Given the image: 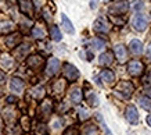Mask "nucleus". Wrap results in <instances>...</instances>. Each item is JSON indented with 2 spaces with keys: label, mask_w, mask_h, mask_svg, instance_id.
<instances>
[{
  "label": "nucleus",
  "mask_w": 151,
  "mask_h": 135,
  "mask_svg": "<svg viewBox=\"0 0 151 135\" xmlns=\"http://www.w3.org/2000/svg\"><path fill=\"white\" fill-rule=\"evenodd\" d=\"M112 61H114V56H112L111 52H105V53H103V54L100 56V59H99V63H100L101 65H110Z\"/></svg>",
  "instance_id": "obj_26"
},
{
  "label": "nucleus",
  "mask_w": 151,
  "mask_h": 135,
  "mask_svg": "<svg viewBox=\"0 0 151 135\" xmlns=\"http://www.w3.org/2000/svg\"><path fill=\"white\" fill-rule=\"evenodd\" d=\"M128 10H129V3H126V1H116V3H114V4L108 9V13H110V14H114V15L115 14L122 15V14H125Z\"/></svg>",
  "instance_id": "obj_8"
},
{
  "label": "nucleus",
  "mask_w": 151,
  "mask_h": 135,
  "mask_svg": "<svg viewBox=\"0 0 151 135\" xmlns=\"http://www.w3.org/2000/svg\"><path fill=\"white\" fill-rule=\"evenodd\" d=\"M3 96V89H1V86H0V98Z\"/></svg>",
  "instance_id": "obj_46"
},
{
  "label": "nucleus",
  "mask_w": 151,
  "mask_h": 135,
  "mask_svg": "<svg viewBox=\"0 0 151 135\" xmlns=\"http://www.w3.org/2000/svg\"><path fill=\"white\" fill-rule=\"evenodd\" d=\"M139 105L144 110H151V98H148V96H140L139 98Z\"/></svg>",
  "instance_id": "obj_29"
},
{
  "label": "nucleus",
  "mask_w": 151,
  "mask_h": 135,
  "mask_svg": "<svg viewBox=\"0 0 151 135\" xmlns=\"http://www.w3.org/2000/svg\"><path fill=\"white\" fill-rule=\"evenodd\" d=\"M19 1V10L21 13L25 15H32L33 14V4L31 0H18Z\"/></svg>",
  "instance_id": "obj_17"
},
{
  "label": "nucleus",
  "mask_w": 151,
  "mask_h": 135,
  "mask_svg": "<svg viewBox=\"0 0 151 135\" xmlns=\"http://www.w3.org/2000/svg\"><path fill=\"white\" fill-rule=\"evenodd\" d=\"M1 117H3V120L6 121V124H9V126H14L15 124V121L18 120V110H17V107L11 106H6L3 110H1Z\"/></svg>",
  "instance_id": "obj_1"
},
{
  "label": "nucleus",
  "mask_w": 151,
  "mask_h": 135,
  "mask_svg": "<svg viewBox=\"0 0 151 135\" xmlns=\"http://www.w3.org/2000/svg\"><path fill=\"white\" fill-rule=\"evenodd\" d=\"M147 124H148V126L151 127V114L148 117H147Z\"/></svg>",
  "instance_id": "obj_44"
},
{
  "label": "nucleus",
  "mask_w": 151,
  "mask_h": 135,
  "mask_svg": "<svg viewBox=\"0 0 151 135\" xmlns=\"http://www.w3.org/2000/svg\"><path fill=\"white\" fill-rule=\"evenodd\" d=\"M6 81V73H3V71L0 70V84H3Z\"/></svg>",
  "instance_id": "obj_38"
},
{
  "label": "nucleus",
  "mask_w": 151,
  "mask_h": 135,
  "mask_svg": "<svg viewBox=\"0 0 151 135\" xmlns=\"http://www.w3.org/2000/svg\"><path fill=\"white\" fill-rule=\"evenodd\" d=\"M92 46H93V49H103L104 47V41L103 39H100V38H94L92 41Z\"/></svg>",
  "instance_id": "obj_34"
},
{
  "label": "nucleus",
  "mask_w": 151,
  "mask_h": 135,
  "mask_svg": "<svg viewBox=\"0 0 151 135\" xmlns=\"http://www.w3.org/2000/svg\"><path fill=\"white\" fill-rule=\"evenodd\" d=\"M29 50H31V45H29V43H22V45H19V46L14 50V54H15V57H17L18 60H22V59H25V57L28 56Z\"/></svg>",
  "instance_id": "obj_15"
},
{
  "label": "nucleus",
  "mask_w": 151,
  "mask_h": 135,
  "mask_svg": "<svg viewBox=\"0 0 151 135\" xmlns=\"http://www.w3.org/2000/svg\"><path fill=\"white\" fill-rule=\"evenodd\" d=\"M114 53L119 63H125L126 59H128V50H126V47L124 45H116L114 47Z\"/></svg>",
  "instance_id": "obj_16"
},
{
  "label": "nucleus",
  "mask_w": 151,
  "mask_h": 135,
  "mask_svg": "<svg viewBox=\"0 0 151 135\" xmlns=\"http://www.w3.org/2000/svg\"><path fill=\"white\" fill-rule=\"evenodd\" d=\"M97 1H99V0H92V1H90V9H96Z\"/></svg>",
  "instance_id": "obj_43"
},
{
  "label": "nucleus",
  "mask_w": 151,
  "mask_h": 135,
  "mask_svg": "<svg viewBox=\"0 0 151 135\" xmlns=\"http://www.w3.org/2000/svg\"><path fill=\"white\" fill-rule=\"evenodd\" d=\"M82 135H99V128H97L96 124H86V126H83L82 128Z\"/></svg>",
  "instance_id": "obj_24"
},
{
  "label": "nucleus",
  "mask_w": 151,
  "mask_h": 135,
  "mask_svg": "<svg viewBox=\"0 0 151 135\" xmlns=\"http://www.w3.org/2000/svg\"><path fill=\"white\" fill-rule=\"evenodd\" d=\"M150 14H151V13H150Z\"/></svg>",
  "instance_id": "obj_49"
},
{
  "label": "nucleus",
  "mask_w": 151,
  "mask_h": 135,
  "mask_svg": "<svg viewBox=\"0 0 151 135\" xmlns=\"http://www.w3.org/2000/svg\"><path fill=\"white\" fill-rule=\"evenodd\" d=\"M0 132H1V124H0Z\"/></svg>",
  "instance_id": "obj_48"
},
{
  "label": "nucleus",
  "mask_w": 151,
  "mask_h": 135,
  "mask_svg": "<svg viewBox=\"0 0 151 135\" xmlns=\"http://www.w3.org/2000/svg\"><path fill=\"white\" fill-rule=\"evenodd\" d=\"M21 128L24 131H29L31 130V121H29V117L28 116H22L21 117Z\"/></svg>",
  "instance_id": "obj_32"
},
{
  "label": "nucleus",
  "mask_w": 151,
  "mask_h": 135,
  "mask_svg": "<svg viewBox=\"0 0 151 135\" xmlns=\"http://www.w3.org/2000/svg\"><path fill=\"white\" fill-rule=\"evenodd\" d=\"M21 39H22L21 33H18V32L10 33V35H7V36H6V39H4L6 46L9 47V49H14V47H17V45H19V43H21Z\"/></svg>",
  "instance_id": "obj_9"
},
{
  "label": "nucleus",
  "mask_w": 151,
  "mask_h": 135,
  "mask_svg": "<svg viewBox=\"0 0 151 135\" xmlns=\"http://www.w3.org/2000/svg\"><path fill=\"white\" fill-rule=\"evenodd\" d=\"M51 89H53V93H54V95L61 96V95L65 92V89H67V81L63 78L55 79L54 82H53V85H51Z\"/></svg>",
  "instance_id": "obj_11"
},
{
  "label": "nucleus",
  "mask_w": 151,
  "mask_h": 135,
  "mask_svg": "<svg viewBox=\"0 0 151 135\" xmlns=\"http://www.w3.org/2000/svg\"><path fill=\"white\" fill-rule=\"evenodd\" d=\"M0 29H1V32H10L14 29V24L11 21H4L0 24Z\"/></svg>",
  "instance_id": "obj_30"
},
{
  "label": "nucleus",
  "mask_w": 151,
  "mask_h": 135,
  "mask_svg": "<svg viewBox=\"0 0 151 135\" xmlns=\"http://www.w3.org/2000/svg\"><path fill=\"white\" fill-rule=\"evenodd\" d=\"M125 116L128 118V121L130 124H137L139 123V113L136 110L134 106H128L126 107V112H125Z\"/></svg>",
  "instance_id": "obj_14"
},
{
  "label": "nucleus",
  "mask_w": 151,
  "mask_h": 135,
  "mask_svg": "<svg viewBox=\"0 0 151 135\" xmlns=\"http://www.w3.org/2000/svg\"><path fill=\"white\" fill-rule=\"evenodd\" d=\"M64 135H79V131L75 128V127H69V128H67L64 132Z\"/></svg>",
  "instance_id": "obj_35"
},
{
  "label": "nucleus",
  "mask_w": 151,
  "mask_h": 135,
  "mask_svg": "<svg viewBox=\"0 0 151 135\" xmlns=\"http://www.w3.org/2000/svg\"><path fill=\"white\" fill-rule=\"evenodd\" d=\"M69 99L73 105H79L83 99V93L81 88H72V91L69 92Z\"/></svg>",
  "instance_id": "obj_18"
},
{
  "label": "nucleus",
  "mask_w": 151,
  "mask_h": 135,
  "mask_svg": "<svg viewBox=\"0 0 151 135\" xmlns=\"http://www.w3.org/2000/svg\"><path fill=\"white\" fill-rule=\"evenodd\" d=\"M100 79L103 81V82H104V84L110 85V84H112V82H114L115 74L111 70H103L100 73Z\"/></svg>",
  "instance_id": "obj_20"
},
{
  "label": "nucleus",
  "mask_w": 151,
  "mask_h": 135,
  "mask_svg": "<svg viewBox=\"0 0 151 135\" xmlns=\"http://www.w3.org/2000/svg\"><path fill=\"white\" fill-rule=\"evenodd\" d=\"M61 123H63V121H61V118L55 120L54 124H53V128H55V130H57V128H60V127H61Z\"/></svg>",
  "instance_id": "obj_37"
},
{
  "label": "nucleus",
  "mask_w": 151,
  "mask_h": 135,
  "mask_svg": "<svg viewBox=\"0 0 151 135\" xmlns=\"http://www.w3.org/2000/svg\"><path fill=\"white\" fill-rule=\"evenodd\" d=\"M0 67L3 70H11L14 67V59L9 54H3L0 57Z\"/></svg>",
  "instance_id": "obj_19"
},
{
  "label": "nucleus",
  "mask_w": 151,
  "mask_h": 135,
  "mask_svg": "<svg viewBox=\"0 0 151 135\" xmlns=\"http://www.w3.org/2000/svg\"><path fill=\"white\" fill-rule=\"evenodd\" d=\"M146 92L148 93V98H150V96H151V88H147V89H146Z\"/></svg>",
  "instance_id": "obj_45"
},
{
  "label": "nucleus",
  "mask_w": 151,
  "mask_h": 135,
  "mask_svg": "<svg viewBox=\"0 0 151 135\" xmlns=\"http://www.w3.org/2000/svg\"><path fill=\"white\" fill-rule=\"evenodd\" d=\"M31 33H32V38H35V39H45L46 38V29L42 25H35Z\"/></svg>",
  "instance_id": "obj_22"
},
{
  "label": "nucleus",
  "mask_w": 151,
  "mask_h": 135,
  "mask_svg": "<svg viewBox=\"0 0 151 135\" xmlns=\"http://www.w3.org/2000/svg\"><path fill=\"white\" fill-rule=\"evenodd\" d=\"M129 47H130V52L133 54H142L143 53V43L139 39H133L130 45H129Z\"/></svg>",
  "instance_id": "obj_23"
},
{
  "label": "nucleus",
  "mask_w": 151,
  "mask_h": 135,
  "mask_svg": "<svg viewBox=\"0 0 151 135\" xmlns=\"http://www.w3.org/2000/svg\"><path fill=\"white\" fill-rule=\"evenodd\" d=\"M143 82H146V84H151V71L150 74H147L144 78H143Z\"/></svg>",
  "instance_id": "obj_36"
},
{
  "label": "nucleus",
  "mask_w": 151,
  "mask_h": 135,
  "mask_svg": "<svg viewBox=\"0 0 151 135\" xmlns=\"http://www.w3.org/2000/svg\"><path fill=\"white\" fill-rule=\"evenodd\" d=\"M86 102L92 107L99 106V98H97V95L93 91H87L86 92Z\"/></svg>",
  "instance_id": "obj_27"
},
{
  "label": "nucleus",
  "mask_w": 151,
  "mask_h": 135,
  "mask_svg": "<svg viewBox=\"0 0 151 135\" xmlns=\"http://www.w3.org/2000/svg\"><path fill=\"white\" fill-rule=\"evenodd\" d=\"M147 20L146 17L143 14H136L134 15V18H133V27H134V29H137V31H144V29L147 28Z\"/></svg>",
  "instance_id": "obj_13"
},
{
  "label": "nucleus",
  "mask_w": 151,
  "mask_h": 135,
  "mask_svg": "<svg viewBox=\"0 0 151 135\" xmlns=\"http://www.w3.org/2000/svg\"><path fill=\"white\" fill-rule=\"evenodd\" d=\"M60 67H61V63H60L58 59L50 57V59L47 60V64H46V74L49 75V77H53V75H55L60 71Z\"/></svg>",
  "instance_id": "obj_6"
},
{
  "label": "nucleus",
  "mask_w": 151,
  "mask_h": 135,
  "mask_svg": "<svg viewBox=\"0 0 151 135\" xmlns=\"http://www.w3.org/2000/svg\"><path fill=\"white\" fill-rule=\"evenodd\" d=\"M63 74H64V77L68 81H72V82L79 78V70L75 65L71 64V63H65L63 65Z\"/></svg>",
  "instance_id": "obj_4"
},
{
  "label": "nucleus",
  "mask_w": 151,
  "mask_h": 135,
  "mask_svg": "<svg viewBox=\"0 0 151 135\" xmlns=\"http://www.w3.org/2000/svg\"><path fill=\"white\" fill-rule=\"evenodd\" d=\"M133 91H134V88H133V84L132 82H129V81H121V82H118L116 84V86H115V93H118V95H121L122 98L128 99L132 96Z\"/></svg>",
  "instance_id": "obj_2"
},
{
  "label": "nucleus",
  "mask_w": 151,
  "mask_h": 135,
  "mask_svg": "<svg viewBox=\"0 0 151 135\" xmlns=\"http://www.w3.org/2000/svg\"><path fill=\"white\" fill-rule=\"evenodd\" d=\"M147 57L151 60V42L147 45Z\"/></svg>",
  "instance_id": "obj_41"
},
{
  "label": "nucleus",
  "mask_w": 151,
  "mask_h": 135,
  "mask_svg": "<svg viewBox=\"0 0 151 135\" xmlns=\"http://www.w3.org/2000/svg\"><path fill=\"white\" fill-rule=\"evenodd\" d=\"M93 28H94L96 32L104 33V32H108V31H110L111 25L105 18H99V20H96V22H94V25H93Z\"/></svg>",
  "instance_id": "obj_12"
},
{
  "label": "nucleus",
  "mask_w": 151,
  "mask_h": 135,
  "mask_svg": "<svg viewBox=\"0 0 151 135\" xmlns=\"http://www.w3.org/2000/svg\"><path fill=\"white\" fill-rule=\"evenodd\" d=\"M10 89H11V92L19 95V93H22L24 89H25V82H24L21 78L14 77V78H11V81H10Z\"/></svg>",
  "instance_id": "obj_10"
},
{
  "label": "nucleus",
  "mask_w": 151,
  "mask_h": 135,
  "mask_svg": "<svg viewBox=\"0 0 151 135\" xmlns=\"http://www.w3.org/2000/svg\"><path fill=\"white\" fill-rule=\"evenodd\" d=\"M143 9V3L142 1H136V4H134V10H140Z\"/></svg>",
  "instance_id": "obj_42"
},
{
  "label": "nucleus",
  "mask_w": 151,
  "mask_h": 135,
  "mask_svg": "<svg viewBox=\"0 0 151 135\" xmlns=\"http://www.w3.org/2000/svg\"><path fill=\"white\" fill-rule=\"evenodd\" d=\"M43 17L47 20V21H50V18H51V15H49V11H47L46 9L43 10Z\"/></svg>",
  "instance_id": "obj_40"
},
{
  "label": "nucleus",
  "mask_w": 151,
  "mask_h": 135,
  "mask_svg": "<svg viewBox=\"0 0 151 135\" xmlns=\"http://www.w3.org/2000/svg\"><path fill=\"white\" fill-rule=\"evenodd\" d=\"M51 112H53V100L49 98L43 99V102L39 106V114H40V117L42 118H47V117H50Z\"/></svg>",
  "instance_id": "obj_5"
},
{
  "label": "nucleus",
  "mask_w": 151,
  "mask_h": 135,
  "mask_svg": "<svg viewBox=\"0 0 151 135\" xmlns=\"http://www.w3.org/2000/svg\"><path fill=\"white\" fill-rule=\"evenodd\" d=\"M45 95H46V89L43 88L42 85H36V86L32 88V91H31V96H32L33 99H36V100L43 99L45 98Z\"/></svg>",
  "instance_id": "obj_21"
},
{
  "label": "nucleus",
  "mask_w": 151,
  "mask_h": 135,
  "mask_svg": "<svg viewBox=\"0 0 151 135\" xmlns=\"http://www.w3.org/2000/svg\"><path fill=\"white\" fill-rule=\"evenodd\" d=\"M3 3H4V0H0V6L3 4Z\"/></svg>",
  "instance_id": "obj_47"
},
{
  "label": "nucleus",
  "mask_w": 151,
  "mask_h": 135,
  "mask_svg": "<svg viewBox=\"0 0 151 135\" xmlns=\"http://www.w3.org/2000/svg\"><path fill=\"white\" fill-rule=\"evenodd\" d=\"M78 117H79V120L81 121H86L89 117H90V113L87 112L86 109H82V107H79V110H78Z\"/></svg>",
  "instance_id": "obj_33"
},
{
  "label": "nucleus",
  "mask_w": 151,
  "mask_h": 135,
  "mask_svg": "<svg viewBox=\"0 0 151 135\" xmlns=\"http://www.w3.org/2000/svg\"><path fill=\"white\" fill-rule=\"evenodd\" d=\"M61 21H63V28L65 29V32H68V33L75 32V28H73L72 22L69 21V18L65 14H61Z\"/></svg>",
  "instance_id": "obj_25"
},
{
  "label": "nucleus",
  "mask_w": 151,
  "mask_h": 135,
  "mask_svg": "<svg viewBox=\"0 0 151 135\" xmlns=\"http://www.w3.org/2000/svg\"><path fill=\"white\" fill-rule=\"evenodd\" d=\"M15 100H17V99L14 98V96H9V98L6 99V102L9 103V105H13V103H14V102H15Z\"/></svg>",
  "instance_id": "obj_39"
},
{
  "label": "nucleus",
  "mask_w": 151,
  "mask_h": 135,
  "mask_svg": "<svg viewBox=\"0 0 151 135\" xmlns=\"http://www.w3.org/2000/svg\"><path fill=\"white\" fill-rule=\"evenodd\" d=\"M49 32H50L51 39H53V41H55V42H60V41L63 39L61 32H60V28L57 27V25H51L50 28H49Z\"/></svg>",
  "instance_id": "obj_28"
},
{
  "label": "nucleus",
  "mask_w": 151,
  "mask_h": 135,
  "mask_svg": "<svg viewBox=\"0 0 151 135\" xmlns=\"http://www.w3.org/2000/svg\"><path fill=\"white\" fill-rule=\"evenodd\" d=\"M128 70L129 73L134 77H139L144 73V64L140 60H130L128 63Z\"/></svg>",
  "instance_id": "obj_7"
},
{
  "label": "nucleus",
  "mask_w": 151,
  "mask_h": 135,
  "mask_svg": "<svg viewBox=\"0 0 151 135\" xmlns=\"http://www.w3.org/2000/svg\"><path fill=\"white\" fill-rule=\"evenodd\" d=\"M46 132H47V127L45 124H37L33 128V134L35 135H46Z\"/></svg>",
  "instance_id": "obj_31"
},
{
  "label": "nucleus",
  "mask_w": 151,
  "mask_h": 135,
  "mask_svg": "<svg viewBox=\"0 0 151 135\" xmlns=\"http://www.w3.org/2000/svg\"><path fill=\"white\" fill-rule=\"evenodd\" d=\"M27 65L32 71H40L45 67V59L40 54H31L27 59Z\"/></svg>",
  "instance_id": "obj_3"
}]
</instances>
